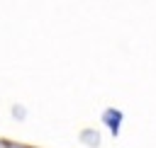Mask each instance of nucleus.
Segmentation results:
<instances>
[{
  "instance_id": "1",
  "label": "nucleus",
  "mask_w": 156,
  "mask_h": 148,
  "mask_svg": "<svg viewBox=\"0 0 156 148\" xmlns=\"http://www.w3.org/2000/svg\"><path fill=\"white\" fill-rule=\"evenodd\" d=\"M119 116H122L119 112H107V114H105V119H107V124H110L112 131H117V126H119Z\"/></svg>"
}]
</instances>
